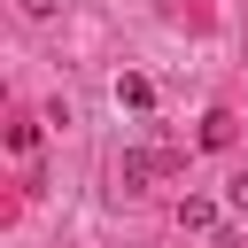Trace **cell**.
<instances>
[{
    "mask_svg": "<svg viewBox=\"0 0 248 248\" xmlns=\"http://www.w3.org/2000/svg\"><path fill=\"white\" fill-rule=\"evenodd\" d=\"M116 101H124V108H147L155 93H147V78H116Z\"/></svg>",
    "mask_w": 248,
    "mask_h": 248,
    "instance_id": "obj_2",
    "label": "cell"
},
{
    "mask_svg": "<svg viewBox=\"0 0 248 248\" xmlns=\"http://www.w3.org/2000/svg\"><path fill=\"white\" fill-rule=\"evenodd\" d=\"M163 170H178V155H170V147H132V155H124V186L163 178Z\"/></svg>",
    "mask_w": 248,
    "mask_h": 248,
    "instance_id": "obj_1",
    "label": "cell"
},
{
    "mask_svg": "<svg viewBox=\"0 0 248 248\" xmlns=\"http://www.w3.org/2000/svg\"><path fill=\"white\" fill-rule=\"evenodd\" d=\"M178 225H194V232H209V225H217V209H209V202H186V209H178Z\"/></svg>",
    "mask_w": 248,
    "mask_h": 248,
    "instance_id": "obj_3",
    "label": "cell"
},
{
    "mask_svg": "<svg viewBox=\"0 0 248 248\" xmlns=\"http://www.w3.org/2000/svg\"><path fill=\"white\" fill-rule=\"evenodd\" d=\"M23 8H31V16H54V0H23Z\"/></svg>",
    "mask_w": 248,
    "mask_h": 248,
    "instance_id": "obj_5",
    "label": "cell"
},
{
    "mask_svg": "<svg viewBox=\"0 0 248 248\" xmlns=\"http://www.w3.org/2000/svg\"><path fill=\"white\" fill-rule=\"evenodd\" d=\"M225 194H232V209H240V217H248V170H240V178H232V186H225Z\"/></svg>",
    "mask_w": 248,
    "mask_h": 248,
    "instance_id": "obj_4",
    "label": "cell"
}]
</instances>
